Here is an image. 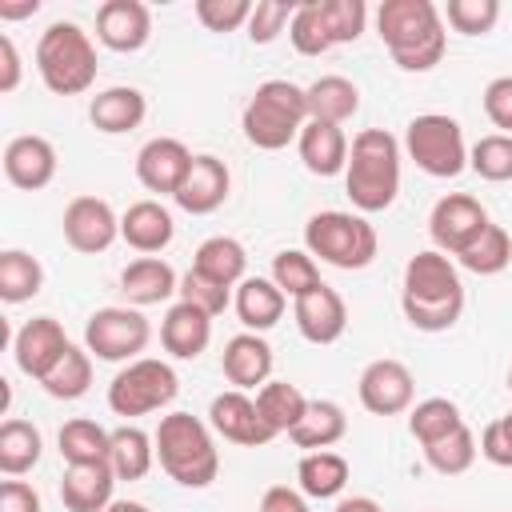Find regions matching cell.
Listing matches in <instances>:
<instances>
[{
	"instance_id": "74e56055",
	"label": "cell",
	"mask_w": 512,
	"mask_h": 512,
	"mask_svg": "<svg viewBox=\"0 0 512 512\" xmlns=\"http://www.w3.org/2000/svg\"><path fill=\"white\" fill-rule=\"evenodd\" d=\"M476 456H480V440H476V432H472L468 424H460L456 432H448V436L424 444V460H428V468L440 472V476H464V472L476 464Z\"/></svg>"
},
{
	"instance_id": "9c48e42d",
	"label": "cell",
	"mask_w": 512,
	"mask_h": 512,
	"mask_svg": "<svg viewBox=\"0 0 512 512\" xmlns=\"http://www.w3.org/2000/svg\"><path fill=\"white\" fill-rule=\"evenodd\" d=\"M176 396H180V376L168 360H156V356H140V360L124 364L108 384V408L124 420L160 412Z\"/></svg>"
},
{
	"instance_id": "6da1fadb",
	"label": "cell",
	"mask_w": 512,
	"mask_h": 512,
	"mask_svg": "<svg viewBox=\"0 0 512 512\" xmlns=\"http://www.w3.org/2000/svg\"><path fill=\"white\" fill-rule=\"evenodd\" d=\"M400 308L416 332H448L464 312V284L456 264L436 248L408 256Z\"/></svg>"
},
{
	"instance_id": "ab89813d",
	"label": "cell",
	"mask_w": 512,
	"mask_h": 512,
	"mask_svg": "<svg viewBox=\"0 0 512 512\" xmlns=\"http://www.w3.org/2000/svg\"><path fill=\"white\" fill-rule=\"evenodd\" d=\"M456 260L472 276H496V272H504L512 264V236L500 224H488Z\"/></svg>"
},
{
	"instance_id": "ffe728a7",
	"label": "cell",
	"mask_w": 512,
	"mask_h": 512,
	"mask_svg": "<svg viewBox=\"0 0 512 512\" xmlns=\"http://www.w3.org/2000/svg\"><path fill=\"white\" fill-rule=\"evenodd\" d=\"M272 364H276V356H272V344L260 336V332H240V336H232L228 344H224V352H220V372H224V380L232 384V388H240V392H260L268 380H272Z\"/></svg>"
},
{
	"instance_id": "bcb514c9",
	"label": "cell",
	"mask_w": 512,
	"mask_h": 512,
	"mask_svg": "<svg viewBox=\"0 0 512 512\" xmlns=\"http://www.w3.org/2000/svg\"><path fill=\"white\" fill-rule=\"evenodd\" d=\"M444 20L464 36H484L500 20V0H448Z\"/></svg>"
},
{
	"instance_id": "7402d4cb",
	"label": "cell",
	"mask_w": 512,
	"mask_h": 512,
	"mask_svg": "<svg viewBox=\"0 0 512 512\" xmlns=\"http://www.w3.org/2000/svg\"><path fill=\"white\" fill-rule=\"evenodd\" d=\"M172 236H176V220L160 200H136L120 216V240L128 248H136L140 256L164 252L172 244Z\"/></svg>"
},
{
	"instance_id": "836d02e7",
	"label": "cell",
	"mask_w": 512,
	"mask_h": 512,
	"mask_svg": "<svg viewBox=\"0 0 512 512\" xmlns=\"http://www.w3.org/2000/svg\"><path fill=\"white\" fill-rule=\"evenodd\" d=\"M192 268H196L200 276L224 284V288H236V284L244 280V272H248V252H244V244L232 240V236H208V240L196 248Z\"/></svg>"
},
{
	"instance_id": "3957f363",
	"label": "cell",
	"mask_w": 512,
	"mask_h": 512,
	"mask_svg": "<svg viewBox=\"0 0 512 512\" xmlns=\"http://www.w3.org/2000/svg\"><path fill=\"white\" fill-rule=\"evenodd\" d=\"M344 192L360 216L392 208L400 196V140L384 128H360L348 148Z\"/></svg>"
},
{
	"instance_id": "8d00e7d4",
	"label": "cell",
	"mask_w": 512,
	"mask_h": 512,
	"mask_svg": "<svg viewBox=\"0 0 512 512\" xmlns=\"http://www.w3.org/2000/svg\"><path fill=\"white\" fill-rule=\"evenodd\" d=\"M44 288V268L32 252L24 248H4L0 252V300L4 304H24L40 296Z\"/></svg>"
},
{
	"instance_id": "60d3db41",
	"label": "cell",
	"mask_w": 512,
	"mask_h": 512,
	"mask_svg": "<svg viewBox=\"0 0 512 512\" xmlns=\"http://www.w3.org/2000/svg\"><path fill=\"white\" fill-rule=\"evenodd\" d=\"M40 388H44L52 400H80V396L92 388V352L72 344V348L60 356V364L40 380Z\"/></svg>"
},
{
	"instance_id": "8fae6325",
	"label": "cell",
	"mask_w": 512,
	"mask_h": 512,
	"mask_svg": "<svg viewBox=\"0 0 512 512\" xmlns=\"http://www.w3.org/2000/svg\"><path fill=\"white\" fill-rule=\"evenodd\" d=\"M488 208L468 196V192H448L432 204V216H428V236L436 244V252L444 256H460L484 228H488Z\"/></svg>"
},
{
	"instance_id": "d590c367",
	"label": "cell",
	"mask_w": 512,
	"mask_h": 512,
	"mask_svg": "<svg viewBox=\"0 0 512 512\" xmlns=\"http://www.w3.org/2000/svg\"><path fill=\"white\" fill-rule=\"evenodd\" d=\"M60 444V456L64 464H104L108 460V448H112V432L88 416H76L60 428L56 436Z\"/></svg>"
},
{
	"instance_id": "83f0119b",
	"label": "cell",
	"mask_w": 512,
	"mask_h": 512,
	"mask_svg": "<svg viewBox=\"0 0 512 512\" xmlns=\"http://www.w3.org/2000/svg\"><path fill=\"white\" fill-rule=\"evenodd\" d=\"M296 148H300V160H304V168L312 176H340L348 168V148L352 144H348L344 128L308 120L304 132H300V140H296Z\"/></svg>"
},
{
	"instance_id": "9f6ffc18",
	"label": "cell",
	"mask_w": 512,
	"mask_h": 512,
	"mask_svg": "<svg viewBox=\"0 0 512 512\" xmlns=\"http://www.w3.org/2000/svg\"><path fill=\"white\" fill-rule=\"evenodd\" d=\"M36 12H40V0H0V20H24Z\"/></svg>"
},
{
	"instance_id": "2e32d148",
	"label": "cell",
	"mask_w": 512,
	"mask_h": 512,
	"mask_svg": "<svg viewBox=\"0 0 512 512\" xmlns=\"http://www.w3.org/2000/svg\"><path fill=\"white\" fill-rule=\"evenodd\" d=\"M56 148L48 136H36V132H24V136H12L4 144V176L12 188L20 192H40L56 180Z\"/></svg>"
},
{
	"instance_id": "603a6c76",
	"label": "cell",
	"mask_w": 512,
	"mask_h": 512,
	"mask_svg": "<svg viewBox=\"0 0 512 512\" xmlns=\"http://www.w3.org/2000/svg\"><path fill=\"white\" fill-rule=\"evenodd\" d=\"M144 116H148V100L132 84H112L88 100V120L104 136H124V132L140 128Z\"/></svg>"
},
{
	"instance_id": "ac0fdd59",
	"label": "cell",
	"mask_w": 512,
	"mask_h": 512,
	"mask_svg": "<svg viewBox=\"0 0 512 512\" xmlns=\"http://www.w3.org/2000/svg\"><path fill=\"white\" fill-rule=\"evenodd\" d=\"M292 320H296V332L308 340V344H336L348 328V304L336 288L320 284L312 288L308 296L292 300Z\"/></svg>"
},
{
	"instance_id": "52a82bcc",
	"label": "cell",
	"mask_w": 512,
	"mask_h": 512,
	"mask_svg": "<svg viewBox=\"0 0 512 512\" xmlns=\"http://www.w3.org/2000/svg\"><path fill=\"white\" fill-rule=\"evenodd\" d=\"M304 248L320 264H332V268H344V272H360V268H368L376 260L380 236H376V228L360 212L324 208V212L308 216V224H304Z\"/></svg>"
},
{
	"instance_id": "11a10c76",
	"label": "cell",
	"mask_w": 512,
	"mask_h": 512,
	"mask_svg": "<svg viewBox=\"0 0 512 512\" xmlns=\"http://www.w3.org/2000/svg\"><path fill=\"white\" fill-rule=\"evenodd\" d=\"M20 52H16V44H12V36H0V92L8 96V92H16L20 88Z\"/></svg>"
},
{
	"instance_id": "d6a6232c",
	"label": "cell",
	"mask_w": 512,
	"mask_h": 512,
	"mask_svg": "<svg viewBox=\"0 0 512 512\" xmlns=\"http://www.w3.org/2000/svg\"><path fill=\"white\" fill-rule=\"evenodd\" d=\"M108 464H112L116 480H144L156 464V440L136 424H120V428H112Z\"/></svg>"
},
{
	"instance_id": "1f68e13d",
	"label": "cell",
	"mask_w": 512,
	"mask_h": 512,
	"mask_svg": "<svg viewBox=\"0 0 512 512\" xmlns=\"http://www.w3.org/2000/svg\"><path fill=\"white\" fill-rule=\"evenodd\" d=\"M40 452H44V436H40V428H36L32 420L8 416V420L0 424V472H4L8 480L32 472V468L40 464Z\"/></svg>"
},
{
	"instance_id": "277c9868",
	"label": "cell",
	"mask_w": 512,
	"mask_h": 512,
	"mask_svg": "<svg viewBox=\"0 0 512 512\" xmlns=\"http://www.w3.org/2000/svg\"><path fill=\"white\" fill-rule=\"evenodd\" d=\"M156 460L180 488H208L220 472V452L212 440V424L192 412H168L160 416L156 432Z\"/></svg>"
},
{
	"instance_id": "f1b7e54d",
	"label": "cell",
	"mask_w": 512,
	"mask_h": 512,
	"mask_svg": "<svg viewBox=\"0 0 512 512\" xmlns=\"http://www.w3.org/2000/svg\"><path fill=\"white\" fill-rule=\"evenodd\" d=\"M304 100H308V120H320V124H348L356 112H360V88L348 80V76H316L308 88H304Z\"/></svg>"
},
{
	"instance_id": "4dcf8cb0",
	"label": "cell",
	"mask_w": 512,
	"mask_h": 512,
	"mask_svg": "<svg viewBox=\"0 0 512 512\" xmlns=\"http://www.w3.org/2000/svg\"><path fill=\"white\" fill-rule=\"evenodd\" d=\"M348 476H352L348 460L340 452H332V448L304 452L300 464H296V484H300V492L308 500H332V496H340L344 484H348Z\"/></svg>"
},
{
	"instance_id": "5bb4252c",
	"label": "cell",
	"mask_w": 512,
	"mask_h": 512,
	"mask_svg": "<svg viewBox=\"0 0 512 512\" xmlns=\"http://www.w3.org/2000/svg\"><path fill=\"white\" fill-rule=\"evenodd\" d=\"M208 424H212L216 436H224L228 444H240V448H264V444L276 440V432L264 424V416L256 408V396H248L240 388H228V392L212 396Z\"/></svg>"
},
{
	"instance_id": "cb8c5ba5",
	"label": "cell",
	"mask_w": 512,
	"mask_h": 512,
	"mask_svg": "<svg viewBox=\"0 0 512 512\" xmlns=\"http://www.w3.org/2000/svg\"><path fill=\"white\" fill-rule=\"evenodd\" d=\"M120 292L132 308H152L172 296H180V276L160 256H140L120 272Z\"/></svg>"
},
{
	"instance_id": "4fadbf2b",
	"label": "cell",
	"mask_w": 512,
	"mask_h": 512,
	"mask_svg": "<svg viewBox=\"0 0 512 512\" xmlns=\"http://www.w3.org/2000/svg\"><path fill=\"white\" fill-rule=\"evenodd\" d=\"M356 396H360L364 412H372V416H400L416 400V376L404 360L380 356V360L364 364V372L356 380Z\"/></svg>"
},
{
	"instance_id": "e0dca14e",
	"label": "cell",
	"mask_w": 512,
	"mask_h": 512,
	"mask_svg": "<svg viewBox=\"0 0 512 512\" xmlns=\"http://www.w3.org/2000/svg\"><path fill=\"white\" fill-rule=\"evenodd\" d=\"M192 168V152L176 136H152L136 152V180L156 196H176Z\"/></svg>"
},
{
	"instance_id": "4316f807",
	"label": "cell",
	"mask_w": 512,
	"mask_h": 512,
	"mask_svg": "<svg viewBox=\"0 0 512 512\" xmlns=\"http://www.w3.org/2000/svg\"><path fill=\"white\" fill-rule=\"evenodd\" d=\"M232 308H236V316H240V324L248 332L264 336L268 328L280 324V316L288 308V296L272 284V276H244L236 284V292H232Z\"/></svg>"
},
{
	"instance_id": "ee69618b",
	"label": "cell",
	"mask_w": 512,
	"mask_h": 512,
	"mask_svg": "<svg viewBox=\"0 0 512 512\" xmlns=\"http://www.w3.org/2000/svg\"><path fill=\"white\" fill-rule=\"evenodd\" d=\"M316 8H320V20L332 36V48L360 40V32L368 24V4L364 0H316Z\"/></svg>"
},
{
	"instance_id": "8992f818",
	"label": "cell",
	"mask_w": 512,
	"mask_h": 512,
	"mask_svg": "<svg viewBox=\"0 0 512 512\" xmlns=\"http://www.w3.org/2000/svg\"><path fill=\"white\" fill-rule=\"evenodd\" d=\"M304 124H308V100H304V88L292 80H264L240 112L244 140L260 152L288 148L292 140H300Z\"/></svg>"
},
{
	"instance_id": "9a60e30c",
	"label": "cell",
	"mask_w": 512,
	"mask_h": 512,
	"mask_svg": "<svg viewBox=\"0 0 512 512\" xmlns=\"http://www.w3.org/2000/svg\"><path fill=\"white\" fill-rule=\"evenodd\" d=\"M72 348L64 324L56 316H32L28 324H20V332L12 336V360L24 376H32L36 384L60 364V356Z\"/></svg>"
},
{
	"instance_id": "ba28073f",
	"label": "cell",
	"mask_w": 512,
	"mask_h": 512,
	"mask_svg": "<svg viewBox=\"0 0 512 512\" xmlns=\"http://www.w3.org/2000/svg\"><path fill=\"white\" fill-rule=\"evenodd\" d=\"M404 152L432 180H452V176H460L468 168L464 128L444 112L412 116L408 128H404Z\"/></svg>"
},
{
	"instance_id": "6f0895ef",
	"label": "cell",
	"mask_w": 512,
	"mask_h": 512,
	"mask_svg": "<svg viewBox=\"0 0 512 512\" xmlns=\"http://www.w3.org/2000/svg\"><path fill=\"white\" fill-rule=\"evenodd\" d=\"M332 512H384V508L372 496H344V500H336Z\"/></svg>"
},
{
	"instance_id": "681fc988",
	"label": "cell",
	"mask_w": 512,
	"mask_h": 512,
	"mask_svg": "<svg viewBox=\"0 0 512 512\" xmlns=\"http://www.w3.org/2000/svg\"><path fill=\"white\" fill-rule=\"evenodd\" d=\"M248 16H252V4H248V0H196V20H200L208 32H236V28H248Z\"/></svg>"
},
{
	"instance_id": "7c38bea8",
	"label": "cell",
	"mask_w": 512,
	"mask_h": 512,
	"mask_svg": "<svg viewBox=\"0 0 512 512\" xmlns=\"http://www.w3.org/2000/svg\"><path fill=\"white\" fill-rule=\"evenodd\" d=\"M60 232L72 252L96 256L120 240V216L112 212V204L104 196H72L60 216Z\"/></svg>"
},
{
	"instance_id": "7a4b0ae2",
	"label": "cell",
	"mask_w": 512,
	"mask_h": 512,
	"mask_svg": "<svg viewBox=\"0 0 512 512\" xmlns=\"http://www.w3.org/2000/svg\"><path fill=\"white\" fill-rule=\"evenodd\" d=\"M376 32L400 72H432L448 52L444 12L432 0H384L376 8Z\"/></svg>"
},
{
	"instance_id": "e575fe53",
	"label": "cell",
	"mask_w": 512,
	"mask_h": 512,
	"mask_svg": "<svg viewBox=\"0 0 512 512\" xmlns=\"http://www.w3.org/2000/svg\"><path fill=\"white\" fill-rule=\"evenodd\" d=\"M256 408H260L264 424H268L276 436H288V432L304 420L308 396H304L296 384H288V380H268V384L256 392Z\"/></svg>"
},
{
	"instance_id": "f5cc1de1",
	"label": "cell",
	"mask_w": 512,
	"mask_h": 512,
	"mask_svg": "<svg viewBox=\"0 0 512 512\" xmlns=\"http://www.w3.org/2000/svg\"><path fill=\"white\" fill-rule=\"evenodd\" d=\"M0 512H44L40 492L24 480H4L0 484Z\"/></svg>"
},
{
	"instance_id": "44dd1931",
	"label": "cell",
	"mask_w": 512,
	"mask_h": 512,
	"mask_svg": "<svg viewBox=\"0 0 512 512\" xmlns=\"http://www.w3.org/2000/svg\"><path fill=\"white\" fill-rule=\"evenodd\" d=\"M228 188H232L228 164L220 156H212V152H200V156H192V168H188V176H184V184H180V192L172 200L188 216H208L228 200Z\"/></svg>"
},
{
	"instance_id": "816d5d0a",
	"label": "cell",
	"mask_w": 512,
	"mask_h": 512,
	"mask_svg": "<svg viewBox=\"0 0 512 512\" xmlns=\"http://www.w3.org/2000/svg\"><path fill=\"white\" fill-rule=\"evenodd\" d=\"M484 116L492 120V128H500L504 136H512V76H496L484 84Z\"/></svg>"
},
{
	"instance_id": "30bf717a",
	"label": "cell",
	"mask_w": 512,
	"mask_h": 512,
	"mask_svg": "<svg viewBox=\"0 0 512 512\" xmlns=\"http://www.w3.org/2000/svg\"><path fill=\"white\" fill-rule=\"evenodd\" d=\"M148 340H152V324L132 304L96 308L88 316V324H84V348L96 360H108V364H132V360H140V352L148 348Z\"/></svg>"
},
{
	"instance_id": "484cf974",
	"label": "cell",
	"mask_w": 512,
	"mask_h": 512,
	"mask_svg": "<svg viewBox=\"0 0 512 512\" xmlns=\"http://www.w3.org/2000/svg\"><path fill=\"white\" fill-rule=\"evenodd\" d=\"M116 472L112 464H68L60 476V500L68 512H104L112 504Z\"/></svg>"
},
{
	"instance_id": "f907efd6",
	"label": "cell",
	"mask_w": 512,
	"mask_h": 512,
	"mask_svg": "<svg viewBox=\"0 0 512 512\" xmlns=\"http://www.w3.org/2000/svg\"><path fill=\"white\" fill-rule=\"evenodd\" d=\"M480 456L496 468H512V412L496 416L480 432Z\"/></svg>"
},
{
	"instance_id": "c3c4849f",
	"label": "cell",
	"mask_w": 512,
	"mask_h": 512,
	"mask_svg": "<svg viewBox=\"0 0 512 512\" xmlns=\"http://www.w3.org/2000/svg\"><path fill=\"white\" fill-rule=\"evenodd\" d=\"M180 300L192 304V308H200V312H208V316H220L232 304V288H224V284L200 276L196 268H188L180 276Z\"/></svg>"
},
{
	"instance_id": "7dc6e473",
	"label": "cell",
	"mask_w": 512,
	"mask_h": 512,
	"mask_svg": "<svg viewBox=\"0 0 512 512\" xmlns=\"http://www.w3.org/2000/svg\"><path fill=\"white\" fill-rule=\"evenodd\" d=\"M292 12H296V4H288V0H256L252 16H248V40L260 48L272 44L280 32H288Z\"/></svg>"
},
{
	"instance_id": "f546056e",
	"label": "cell",
	"mask_w": 512,
	"mask_h": 512,
	"mask_svg": "<svg viewBox=\"0 0 512 512\" xmlns=\"http://www.w3.org/2000/svg\"><path fill=\"white\" fill-rule=\"evenodd\" d=\"M344 432H348V416H344V408L336 400H308V412L288 432V440L296 448H304V452H324V448L340 444Z\"/></svg>"
},
{
	"instance_id": "db71d44e",
	"label": "cell",
	"mask_w": 512,
	"mask_h": 512,
	"mask_svg": "<svg viewBox=\"0 0 512 512\" xmlns=\"http://www.w3.org/2000/svg\"><path fill=\"white\" fill-rule=\"evenodd\" d=\"M256 512H312L308 508V496L300 488H288V484H272L264 488L260 496V508Z\"/></svg>"
},
{
	"instance_id": "5b68a950",
	"label": "cell",
	"mask_w": 512,
	"mask_h": 512,
	"mask_svg": "<svg viewBox=\"0 0 512 512\" xmlns=\"http://www.w3.org/2000/svg\"><path fill=\"white\" fill-rule=\"evenodd\" d=\"M96 44L72 20H52L36 40V72L52 96H80L96 84Z\"/></svg>"
},
{
	"instance_id": "f6af8a7d",
	"label": "cell",
	"mask_w": 512,
	"mask_h": 512,
	"mask_svg": "<svg viewBox=\"0 0 512 512\" xmlns=\"http://www.w3.org/2000/svg\"><path fill=\"white\" fill-rule=\"evenodd\" d=\"M288 40L300 56H324L332 48V36L320 20V8L316 0H300L296 12H292V24H288Z\"/></svg>"
},
{
	"instance_id": "f35d334b",
	"label": "cell",
	"mask_w": 512,
	"mask_h": 512,
	"mask_svg": "<svg viewBox=\"0 0 512 512\" xmlns=\"http://www.w3.org/2000/svg\"><path fill=\"white\" fill-rule=\"evenodd\" d=\"M272 284L288 296V300H300L308 296L312 288H320V264L312 260L308 248H280L272 256Z\"/></svg>"
},
{
	"instance_id": "d4e9b609",
	"label": "cell",
	"mask_w": 512,
	"mask_h": 512,
	"mask_svg": "<svg viewBox=\"0 0 512 512\" xmlns=\"http://www.w3.org/2000/svg\"><path fill=\"white\" fill-rule=\"evenodd\" d=\"M160 344L176 360H196L212 344V316L192 308V304H184V300H176L160 320Z\"/></svg>"
},
{
	"instance_id": "91938a15",
	"label": "cell",
	"mask_w": 512,
	"mask_h": 512,
	"mask_svg": "<svg viewBox=\"0 0 512 512\" xmlns=\"http://www.w3.org/2000/svg\"><path fill=\"white\" fill-rule=\"evenodd\" d=\"M508 392H512V368H508Z\"/></svg>"
},
{
	"instance_id": "b9f144b4",
	"label": "cell",
	"mask_w": 512,
	"mask_h": 512,
	"mask_svg": "<svg viewBox=\"0 0 512 512\" xmlns=\"http://www.w3.org/2000/svg\"><path fill=\"white\" fill-rule=\"evenodd\" d=\"M460 424H464V416H460L456 400H448V396H428V400L408 408V432L416 436L420 448L440 440V436H448V432H456Z\"/></svg>"
},
{
	"instance_id": "d6986e66",
	"label": "cell",
	"mask_w": 512,
	"mask_h": 512,
	"mask_svg": "<svg viewBox=\"0 0 512 512\" xmlns=\"http://www.w3.org/2000/svg\"><path fill=\"white\" fill-rule=\"evenodd\" d=\"M96 40L112 52H140L152 40V12L140 0H104L96 8Z\"/></svg>"
},
{
	"instance_id": "680465c9",
	"label": "cell",
	"mask_w": 512,
	"mask_h": 512,
	"mask_svg": "<svg viewBox=\"0 0 512 512\" xmlns=\"http://www.w3.org/2000/svg\"><path fill=\"white\" fill-rule=\"evenodd\" d=\"M104 512H152L148 504H140V500H112Z\"/></svg>"
},
{
	"instance_id": "7bdbcfd3",
	"label": "cell",
	"mask_w": 512,
	"mask_h": 512,
	"mask_svg": "<svg viewBox=\"0 0 512 512\" xmlns=\"http://www.w3.org/2000/svg\"><path fill=\"white\" fill-rule=\"evenodd\" d=\"M468 168L488 180V184H508L512 180V136L488 132L468 148Z\"/></svg>"
}]
</instances>
